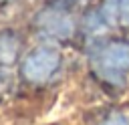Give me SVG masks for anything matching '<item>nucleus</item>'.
I'll use <instances>...</instances> for the list:
<instances>
[{"instance_id": "obj_1", "label": "nucleus", "mask_w": 129, "mask_h": 125, "mask_svg": "<svg viewBox=\"0 0 129 125\" xmlns=\"http://www.w3.org/2000/svg\"><path fill=\"white\" fill-rule=\"evenodd\" d=\"M97 69L111 81H121L129 73V44L111 42L97 56Z\"/></svg>"}, {"instance_id": "obj_2", "label": "nucleus", "mask_w": 129, "mask_h": 125, "mask_svg": "<svg viewBox=\"0 0 129 125\" xmlns=\"http://www.w3.org/2000/svg\"><path fill=\"white\" fill-rule=\"evenodd\" d=\"M58 65H60V54L54 48L42 46V48L32 50L26 56V60L22 65V71L30 81L38 83V81H46L48 77H52L54 71L58 69Z\"/></svg>"}, {"instance_id": "obj_3", "label": "nucleus", "mask_w": 129, "mask_h": 125, "mask_svg": "<svg viewBox=\"0 0 129 125\" xmlns=\"http://www.w3.org/2000/svg\"><path fill=\"white\" fill-rule=\"evenodd\" d=\"M38 24L42 26L44 32L54 34V36H69L73 32V20L64 14V12H56V10H48L38 18Z\"/></svg>"}, {"instance_id": "obj_4", "label": "nucleus", "mask_w": 129, "mask_h": 125, "mask_svg": "<svg viewBox=\"0 0 129 125\" xmlns=\"http://www.w3.org/2000/svg\"><path fill=\"white\" fill-rule=\"evenodd\" d=\"M103 12L109 22L129 26V0H105Z\"/></svg>"}, {"instance_id": "obj_5", "label": "nucleus", "mask_w": 129, "mask_h": 125, "mask_svg": "<svg viewBox=\"0 0 129 125\" xmlns=\"http://www.w3.org/2000/svg\"><path fill=\"white\" fill-rule=\"evenodd\" d=\"M105 125H129V117H125V115H113V117L107 119Z\"/></svg>"}]
</instances>
